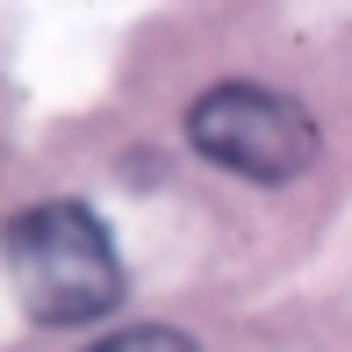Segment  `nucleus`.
I'll return each mask as SVG.
<instances>
[{
  "instance_id": "7ed1b4c3",
  "label": "nucleus",
  "mask_w": 352,
  "mask_h": 352,
  "mask_svg": "<svg viewBox=\"0 0 352 352\" xmlns=\"http://www.w3.org/2000/svg\"><path fill=\"white\" fill-rule=\"evenodd\" d=\"M87 352H195V338H180L166 324H137V331H116V338H101Z\"/></svg>"
},
{
  "instance_id": "f03ea898",
  "label": "nucleus",
  "mask_w": 352,
  "mask_h": 352,
  "mask_svg": "<svg viewBox=\"0 0 352 352\" xmlns=\"http://www.w3.org/2000/svg\"><path fill=\"white\" fill-rule=\"evenodd\" d=\"M187 144L209 166L237 173V180H259V187H280V180L316 166L309 108L274 94V87H245V79H223V87H209L187 108Z\"/></svg>"
},
{
  "instance_id": "f257e3e1",
  "label": "nucleus",
  "mask_w": 352,
  "mask_h": 352,
  "mask_svg": "<svg viewBox=\"0 0 352 352\" xmlns=\"http://www.w3.org/2000/svg\"><path fill=\"white\" fill-rule=\"evenodd\" d=\"M0 259L36 324H94L122 302V259L101 216L79 201H36L0 230Z\"/></svg>"
}]
</instances>
